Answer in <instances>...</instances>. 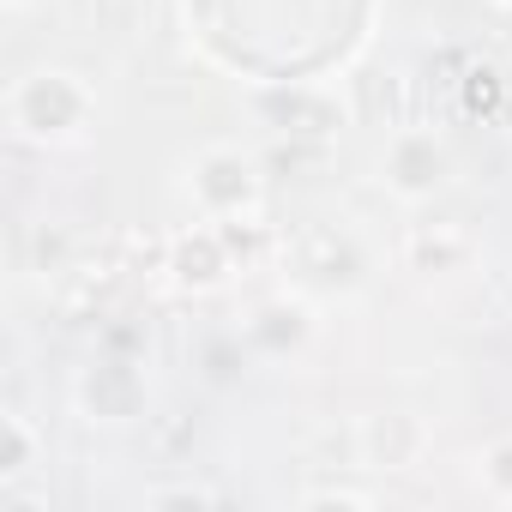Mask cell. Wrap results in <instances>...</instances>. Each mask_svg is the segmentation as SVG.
Instances as JSON below:
<instances>
[{"mask_svg":"<svg viewBox=\"0 0 512 512\" xmlns=\"http://www.w3.org/2000/svg\"><path fill=\"white\" fill-rule=\"evenodd\" d=\"M91 115V91L73 79V73H31L19 91H13V127L37 145H55V139H73Z\"/></svg>","mask_w":512,"mask_h":512,"instance_id":"cell-1","label":"cell"},{"mask_svg":"<svg viewBox=\"0 0 512 512\" xmlns=\"http://www.w3.org/2000/svg\"><path fill=\"white\" fill-rule=\"evenodd\" d=\"M193 193H199L205 211H217V217H241V211L253 205V193H260V181H253V163H247V157H235V151H211V157H199Z\"/></svg>","mask_w":512,"mask_h":512,"instance_id":"cell-2","label":"cell"},{"mask_svg":"<svg viewBox=\"0 0 512 512\" xmlns=\"http://www.w3.org/2000/svg\"><path fill=\"white\" fill-rule=\"evenodd\" d=\"M79 398H85L91 416H103V422H127V416L139 410L145 386H139V368H133V362H103V368H91V374L79 380Z\"/></svg>","mask_w":512,"mask_h":512,"instance_id":"cell-3","label":"cell"},{"mask_svg":"<svg viewBox=\"0 0 512 512\" xmlns=\"http://www.w3.org/2000/svg\"><path fill=\"white\" fill-rule=\"evenodd\" d=\"M169 272H175L181 290H217L223 272H235V260H229L223 235L205 229V235H181V241L169 247Z\"/></svg>","mask_w":512,"mask_h":512,"instance_id":"cell-4","label":"cell"},{"mask_svg":"<svg viewBox=\"0 0 512 512\" xmlns=\"http://www.w3.org/2000/svg\"><path fill=\"white\" fill-rule=\"evenodd\" d=\"M386 175H392V187L398 193H434L440 181H446V151L434 145V133H404L398 145H392V157H386Z\"/></svg>","mask_w":512,"mask_h":512,"instance_id":"cell-5","label":"cell"},{"mask_svg":"<svg viewBox=\"0 0 512 512\" xmlns=\"http://www.w3.org/2000/svg\"><path fill=\"white\" fill-rule=\"evenodd\" d=\"M362 446H368V464H386V470H398V464H410V458H416V446H422V428H416L410 416H374V422L362 428Z\"/></svg>","mask_w":512,"mask_h":512,"instance_id":"cell-6","label":"cell"},{"mask_svg":"<svg viewBox=\"0 0 512 512\" xmlns=\"http://www.w3.org/2000/svg\"><path fill=\"white\" fill-rule=\"evenodd\" d=\"M253 344L260 350H272V356H284V350H296L302 338H308V314L296 308V302H272V308H260L253 314Z\"/></svg>","mask_w":512,"mask_h":512,"instance_id":"cell-7","label":"cell"},{"mask_svg":"<svg viewBox=\"0 0 512 512\" xmlns=\"http://www.w3.org/2000/svg\"><path fill=\"white\" fill-rule=\"evenodd\" d=\"M464 260V235H452V229H440V235H416V266L428 272V266H458Z\"/></svg>","mask_w":512,"mask_h":512,"instance_id":"cell-8","label":"cell"},{"mask_svg":"<svg viewBox=\"0 0 512 512\" xmlns=\"http://www.w3.org/2000/svg\"><path fill=\"white\" fill-rule=\"evenodd\" d=\"M31 452H37V440H31V428L19 422V416H7V452H0V476H25V464H31Z\"/></svg>","mask_w":512,"mask_h":512,"instance_id":"cell-9","label":"cell"},{"mask_svg":"<svg viewBox=\"0 0 512 512\" xmlns=\"http://www.w3.org/2000/svg\"><path fill=\"white\" fill-rule=\"evenodd\" d=\"M464 103H470V109H494V103H500V79H494L488 67H476V73L464 79Z\"/></svg>","mask_w":512,"mask_h":512,"instance_id":"cell-10","label":"cell"},{"mask_svg":"<svg viewBox=\"0 0 512 512\" xmlns=\"http://www.w3.org/2000/svg\"><path fill=\"white\" fill-rule=\"evenodd\" d=\"M488 488H494L500 500H512V446H494V452H488Z\"/></svg>","mask_w":512,"mask_h":512,"instance_id":"cell-11","label":"cell"},{"mask_svg":"<svg viewBox=\"0 0 512 512\" xmlns=\"http://www.w3.org/2000/svg\"><path fill=\"white\" fill-rule=\"evenodd\" d=\"M217 494L211 488H169V494H151V506H211Z\"/></svg>","mask_w":512,"mask_h":512,"instance_id":"cell-12","label":"cell"},{"mask_svg":"<svg viewBox=\"0 0 512 512\" xmlns=\"http://www.w3.org/2000/svg\"><path fill=\"white\" fill-rule=\"evenodd\" d=\"M308 506H368V494H350V488H320V494H308Z\"/></svg>","mask_w":512,"mask_h":512,"instance_id":"cell-13","label":"cell"},{"mask_svg":"<svg viewBox=\"0 0 512 512\" xmlns=\"http://www.w3.org/2000/svg\"><path fill=\"white\" fill-rule=\"evenodd\" d=\"M7 7H19V0H7Z\"/></svg>","mask_w":512,"mask_h":512,"instance_id":"cell-14","label":"cell"}]
</instances>
